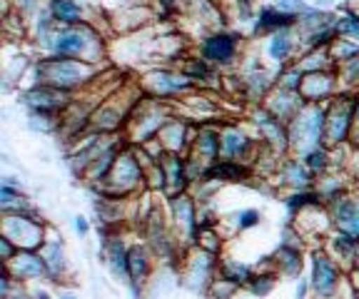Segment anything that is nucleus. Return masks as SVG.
Returning a JSON list of instances; mask_svg holds the SVG:
<instances>
[{
  "label": "nucleus",
  "instance_id": "obj_31",
  "mask_svg": "<svg viewBox=\"0 0 359 299\" xmlns=\"http://www.w3.org/2000/svg\"><path fill=\"white\" fill-rule=\"evenodd\" d=\"M190 75H195V78H205V75H208V65H205V62H195V65L190 68Z\"/></svg>",
  "mask_w": 359,
  "mask_h": 299
},
{
  "label": "nucleus",
  "instance_id": "obj_11",
  "mask_svg": "<svg viewBox=\"0 0 359 299\" xmlns=\"http://www.w3.org/2000/svg\"><path fill=\"white\" fill-rule=\"evenodd\" d=\"M292 23H294V15H287V13H282L280 8H264V11L259 13L257 33L259 30H280Z\"/></svg>",
  "mask_w": 359,
  "mask_h": 299
},
{
  "label": "nucleus",
  "instance_id": "obj_10",
  "mask_svg": "<svg viewBox=\"0 0 359 299\" xmlns=\"http://www.w3.org/2000/svg\"><path fill=\"white\" fill-rule=\"evenodd\" d=\"M50 13H53V20L65 23V25L80 23V18H83V8H80L75 0H53Z\"/></svg>",
  "mask_w": 359,
  "mask_h": 299
},
{
  "label": "nucleus",
  "instance_id": "obj_7",
  "mask_svg": "<svg viewBox=\"0 0 359 299\" xmlns=\"http://www.w3.org/2000/svg\"><path fill=\"white\" fill-rule=\"evenodd\" d=\"M6 265L11 267L18 279H38L40 274L48 272V265H45V260L38 257V254H22V257H18V262L11 260Z\"/></svg>",
  "mask_w": 359,
  "mask_h": 299
},
{
  "label": "nucleus",
  "instance_id": "obj_28",
  "mask_svg": "<svg viewBox=\"0 0 359 299\" xmlns=\"http://www.w3.org/2000/svg\"><path fill=\"white\" fill-rule=\"evenodd\" d=\"M237 225H240V230L259 225V212L257 209H245V212H240V217H237Z\"/></svg>",
  "mask_w": 359,
  "mask_h": 299
},
{
  "label": "nucleus",
  "instance_id": "obj_14",
  "mask_svg": "<svg viewBox=\"0 0 359 299\" xmlns=\"http://www.w3.org/2000/svg\"><path fill=\"white\" fill-rule=\"evenodd\" d=\"M130 260V279H133L135 284L140 282L142 277H147V272H150V260H147V252L140 247H133L128 254Z\"/></svg>",
  "mask_w": 359,
  "mask_h": 299
},
{
  "label": "nucleus",
  "instance_id": "obj_34",
  "mask_svg": "<svg viewBox=\"0 0 359 299\" xmlns=\"http://www.w3.org/2000/svg\"><path fill=\"white\" fill-rule=\"evenodd\" d=\"M35 297H38V299H50V297H48V292H38Z\"/></svg>",
  "mask_w": 359,
  "mask_h": 299
},
{
  "label": "nucleus",
  "instance_id": "obj_37",
  "mask_svg": "<svg viewBox=\"0 0 359 299\" xmlns=\"http://www.w3.org/2000/svg\"><path fill=\"white\" fill-rule=\"evenodd\" d=\"M245 3H250V0H245Z\"/></svg>",
  "mask_w": 359,
  "mask_h": 299
},
{
  "label": "nucleus",
  "instance_id": "obj_4",
  "mask_svg": "<svg viewBox=\"0 0 359 299\" xmlns=\"http://www.w3.org/2000/svg\"><path fill=\"white\" fill-rule=\"evenodd\" d=\"M297 130L299 137H294V145L297 147H307V145H317L325 135L327 127V113L322 108H312L307 115H297Z\"/></svg>",
  "mask_w": 359,
  "mask_h": 299
},
{
  "label": "nucleus",
  "instance_id": "obj_19",
  "mask_svg": "<svg viewBox=\"0 0 359 299\" xmlns=\"http://www.w3.org/2000/svg\"><path fill=\"white\" fill-rule=\"evenodd\" d=\"M247 150V137L240 130H227L222 135V153L227 158H237Z\"/></svg>",
  "mask_w": 359,
  "mask_h": 299
},
{
  "label": "nucleus",
  "instance_id": "obj_12",
  "mask_svg": "<svg viewBox=\"0 0 359 299\" xmlns=\"http://www.w3.org/2000/svg\"><path fill=\"white\" fill-rule=\"evenodd\" d=\"M349 125H352V110L339 108V113L327 120V127H330L327 137H330V142H342L349 132Z\"/></svg>",
  "mask_w": 359,
  "mask_h": 299
},
{
  "label": "nucleus",
  "instance_id": "obj_3",
  "mask_svg": "<svg viewBox=\"0 0 359 299\" xmlns=\"http://www.w3.org/2000/svg\"><path fill=\"white\" fill-rule=\"evenodd\" d=\"M337 287H339V270L327 254L317 252L312 260V289L317 297L330 299L334 297Z\"/></svg>",
  "mask_w": 359,
  "mask_h": 299
},
{
  "label": "nucleus",
  "instance_id": "obj_26",
  "mask_svg": "<svg viewBox=\"0 0 359 299\" xmlns=\"http://www.w3.org/2000/svg\"><path fill=\"white\" fill-rule=\"evenodd\" d=\"M168 172H170V182H172L175 187L182 185V180H185V167H182V162H180V158H170V162H168Z\"/></svg>",
  "mask_w": 359,
  "mask_h": 299
},
{
  "label": "nucleus",
  "instance_id": "obj_23",
  "mask_svg": "<svg viewBox=\"0 0 359 299\" xmlns=\"http://www.w3.org/2000/svg\"><path fill=\"white\" fill-rule=\"evenodd\" d=\"M292 53V38L287 33H277L269 43V55L275 60H285L287 55Z\"/></svg>",
  "mask_w": 359,
  "mask_h": 299
},
{
  "label": "nucleus",
  "instance_id": "obj_35",
  "mask_svg": "<svg viewBox=\"0 0 359 299\" xmlns=\"http://www.w3.org/2000/svg\"><path fill=\"white\" fill-rule=\"evenodd\" d=\"M8 299H28L25 294H15V297H8Z\"/></svg>",
  "mask_w": 359,
  "mask_h": 299
},
{
  "label": "nucleus",
  "instance_id": "obj_16",
  "mask_svg": "<svg viewBox=\"0 0 359 299\" xmlns=\"http://www.w3.org/2000/svg\"><path fill=\"white\" fill-rule=\"evenodd\" d=\"M245 175V169L235 162H215L212 167L208 169L210 180H224V182H237Z\"/></svg>",
  "mask_w": 359,
  "mask_h": 299
},
{
  "label": "nucleus",
  "instance_id": "obj_38",
  "mask_svg": "<svg viewBox=\"0 0 359 299\" xmlns=\"http://www.w3.org/2000/svg\"><path fill=\"white\" fill-rule=\"evenodd\" d=\"M25 3H28V0H25Z\"/></svg>",
  "mask_w": 359,
  "mask_h": 299
},
{
  "label": "nucleus",
  "instance_id": "obj_24",
  "mask_svg": "<svg viewBox=\"0 0 359 299\" xmlns=\"http://www.w3.org/2000/svg\"><path fill=\"white\" fill-rule=\"evenodd\" d=\"M43 260H45V265H48V272L50 274H57V272L62 270V249H60V244H50L48 247V252L43 254Z\"/></svg>",
  "mask_w": 359,
  "mask_h": 299
},
{
  "label": "nucleus",
  "instance_id": "obj_8",
  "mask_svg": "<svg viewBox=\"0 0 359 299\" xmlns=\"http://www.w3.org/2000/svg\"><path fill=\"white\" fill-rule=\"evenodd\" d=\"M334 220L347 235H352L354 239H359V204L354 202V200H342V202L337 204Z\"/></svg>",
  "mask_w": 359,
  "mask_h": 299
},
{
  "label": "nucleus",
  "instance_id": "obj_33",
  "mask_svg": "<svg viewBox=\"0 0 359 299\" xmlns=\"http://www.w3.org/2000/svg\"><path fill=\"white\" fill-rule=\"evenodd\" d=\"M304 294H307V284H299V289H297V299H304Z\"/></svg>",
  "mask_w": 359,
  "mask_h": 299
},
{
  "label": "nucleus",
  "instance_id": "obj_6",
  "mask_svg": "<svg viewBox=\"0 0 359 299\" xmlns=\"http://www.w3.org/2000/svg\"><path fill=\"white\" fill-rule=\"evenodd\" d=\"M237 53V40L232 35H212V38L205 40V46H202V55L208 62H215V65H227L232 62Z\"/></svg>",
  "mask_w": 359,
  "mask_h": 299
},
{
  "label": "nucleus",
  "instance_id": "obj_18",
  "mask_svg": "<svg viewBox=\"0 0 359 299\" xmlns=\"http://www.w3.org/2000/svg\"><path fill=\"white\" fill-rule=\"evenodd\" d=\"M257 125H259V130H262V135L267 137L269 142H282V140H287L285 130H282V125H280V118H275V115L262 113L257 118Z\"/></svg>",
  "mask_w": 359,
  "mask_h": 299
},
{
  "label": "nucleus",
  "instance_id": "obj_17",
  "mask_svg": "<svg viewBox=\"0 0 359 299\" xmlns=\"http://www.w3.org/2000/svg\"><path fill=\"white\" fill-rule=\"evenodd\" d=\"M222 279L224 282H230L232 287L247 284V282H252V270H250L247 265H240V262H227L222 270Z\"/></svg>",
  "mask_w": 359,
  "mask_h": 299
},
{
  "label": "nucleus",
  "instance_id": "obj_2",
  "mask_svg": "<svg viewBox=\"0 0 359 299\" xmlns=\"http://www.w3.org/2000/svg\"><path fill=\"white\" fill-rule=\"evenodd\" d=\"M6 237L15 242L18 247L33 252L43 242V225L33 217L22 215H8L6 217Z\"/></svg>",
  "mask_w": 359,
  "mask_h": 299
},
{
  "label": "nucleus",
  "instance_id": "obj_1",
  "mask_svg": "<svg viewBox=\"0 0 359 299\" xmlns=\"http://www.w3.org/2000/svg\"><path fill=\"white\" fill-rule=\"evenodd\" d=\"M93 68L88 60H70V57H53L38 65V78L43 85H50L57 90H70L80 85L85 78H90Z\"/></svg>",
  "mask_w": 359,
  "mask_h": 299
},
{
  "label": "nucleus",
  "instance_id": "obj_5",
  "mask_svg": "<svg viewBox=\"0 0 359 299\" xmlns=\"http://www.w3.org/2000/svg\"><path fill=\"white\" fill-rule=\"evenodd\" d=\"M93 38V33L90 30H60V33L53 38V53H55L57 57H80L85 55V50H88L90 40Z\"/></svg>",
  "mask_w": 359,
  "mask_h": 299
},
{
  "label": "nucleus",
  "instance_id": "obj_32",
  "mask_svg": "<svg viewBox=\"0 0 359 299\" xmlns=\"http://www.w3.org/2000/svg\"><path fill=\"white\" fill-rule=\"evenodd\" d=\"M75 230H78L80 235H88V222H85L83 217H78V220H75Z\"/></svg>",
  "mask_w": 359,
  "mask_h": 299
},
{
  "label": "nucleus",
  "instance_id": "obj_21",
  "mask_svg": "<svg viewBox=\"0 0 359 299\" xmlns=\"http://www.w3.org/2000/svg\"><path fill=\"white\" fill-rule=\"evenodd\" d=\"M172 207H175V215H177V222H182V225H185L187 230L195 232V227H197L195 209H192V204L187 202V197H175Z\"/></svg>",
  "mask_w": 359,
  "mask_h": 299
},
{
  "label": "nucleus",
  "instance_id": "obj_27",
  "mask_svg": "<svg viewBox=\"0 0 359 299\" xmlns=\"http://www.w3.org/2000/svg\"><path fill=\"white\" fill-rule=\"evenodd\" d=\"M307 167L312 169V172H317V169H325L327 167V153H325V150L314 147L312 153L307 155Z\"/></svg>",
  "mask_w": 359,
  "mask_h": 299
},
{
  "label": "nucleus",
  "instance_id": "obj_36",
  "mask_svg": "<svg viewBox=\"0 0 359 299\" xmlns=\"http://www.w3.org/2000/svg\"><path fill=\"white\" fill-rule=\"evenodd\" d=\"M60 299H75L73 294H65V297H60Z\"/></svg>",
  "mask_w": 359,
  "mask_h": 299
},
{
  "label": "nucleus",
  "instance_id": "obj_15",
  "mask_svg": "<svg viewBox=\"0 0 359 299\" xmlns=\"http://www.w3.org/2000/svg\"><path fill=\"white\" fill-rule=\"evenodd\" d=\"M112 175L118 177V185L123 182V185H128V182H135V180H140V165L135 162V158H123L118 160V162L112 165Z\"/></svg>",
  "mask_w": 359,
  "mask_h": 299
},
{
  "label": "nucleus",
  "instance_id": "obj_29",
  "mask_svg": "<svg viewBox=\"0 0 359 299\" xmlns=\"http://www.w3.org/2000/svg\"><path fill=\"white\" fill-rule=\"evenodd\" d=\"M277 8H280L282 13H287V15L297 18V13L304 11V3H302V0H280V3H277Z\"/></svg>",
  "mask_w": 359,
  "mask_h": 299
},
{
  "label": "nucleus",
  "instance_id": "obj_22",
  "mask_svg": "<svg viewBox=\"0 0 359 299\" xmlns=\"http://www.w3.org/2000/svg\"><path fill=\"white\" fill-rule=\"evenodd\" d=\"M285 175H287V180H290L294 187H299V190H304V187L309 185V172H307V167H304V165H299L297 160L287 165V167H285Z\"/></svg>",
  "mask_w": 359,
  "mask_h": 299
},
{
  "label": "nucleus",
  "instance_id": "obj_20",
  "mask_svg": "<svg viewBox=\"0 0 359 299\" xmlns=\"http://www.w3.org/2000/svg\"><path fill=\"white\" fill-rule=\"evenodd\" d=\"M128 254L123 247V242L120 239H115V242H110V262H112V270L118 272V274L123 277H130V260Z\"/></svg>",
  "mask_w": 359,
  "mask_h": 299
},
{
  "label": "nucleus",
  "instance_id": "obj_13",
  "mask_svg": "<svg viewBox=\"0 0 359 299\" xmlns=\"http://www.w3.org/2000/svg\"><path fill=\"white\" fill-rule=\"evenodd\" d=\"M150 85H152V90H155L157 95H172V92L185 90L190 83H187L185 78H175V75L160 73V75H152Z\"/></svg>",
  "mask_w": 359,
  "mask_h": 299
},
{
  "label": "nucleus",
  "instance_id": "obj_30",
  "mask_svg": "<svg viewBox=\"0 0 359 299\" xmlns=\"http://www.w3.org/2000/svg\"><path fill=\"white\" fill-rule=\"evenodd\" d=\"M272 279H267V282H255L252 284V292L255 294H259V297H262V294H269V289H272Z\"/></svg>",
  "mask_w": 359,
  "mask_h": 299
},
{
  "label": "nucleus",
  "instance_id": "obj_9",
  "mask_svg": "<svg viewBox=\"0 0 359 299\" xmlns=\"http://www.w3.org/2000/svg\"><path fill=\"white\" fill-rule=\"evenodd\" d=\"M62 97H65V90H57V88H50V85H40V90L28 95V102L33 108H38L40 113H45V110L62 108V105H65Z\"/></svg>",
  "mask_w": 359,
  "mask_h": 299
},
{
  "label": "nucleus",
  "instance_id": "obj_25",
  "mask_svg": "<svg viewBox=\"0 0 359 299\" xmlns=\"http://www.w3.org/2000/svg\"><path fill=\"white\" fill-rule=\"evenodd\" d=\"M337 33H339V35H354V38H359V18H354V15L339 18V20H337Z\"/></svg>",
  "mask_w": 359,
  "mask_h": 299
}]
</instances>
